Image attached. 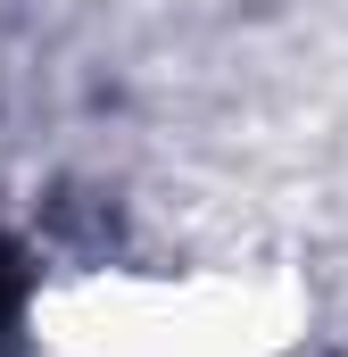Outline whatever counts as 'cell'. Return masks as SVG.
<instances>
[{
  "label": "cell",
  "instance_id": "obj_1",
  "mask_svg": "<svg viewBox=\"0 0 348 357\" xmlns=\"http://www.w3.org/2000/svg\"><path fill=\"white\" fill-rule=\"evenodd\" d=\"M17 299H25V266H17V250L0 241V324L17 316Z\"/></svg>",
  "mask_w": 348,
  "mask_h": 357
}]
</instances>
